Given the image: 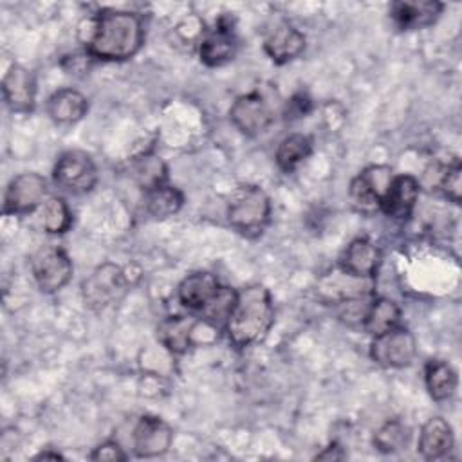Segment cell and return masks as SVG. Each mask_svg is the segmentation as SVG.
I'll return each mask as SVG.
<instances>
[{
  "mask_svg": "<svg viewBox=\"0 0 462 462\" xmlns=\"http://www.w3.org/2000/svg\"><path fill=\"white\" fill-rule=\"evenodd\" d=\"M193 332H195V321L191 318L171 316L159 325L157 339L166 350L173 354H182L191 345Z\"/></svg>",
  "mask_w": 462,
  "mask_h": 462,
  "instance_id": "cell-22",
  "label": "cell"
},
{
  "mask_svg": "<svg viewBox=\"0 0 462 462\" xmlns=\"http://www.w3.org/2000/svg\"><path fill=\"white\" fill-rule=\"evenodd\" d=\"M47 191L45 179L38 173H20L11 179L4 193V213L22 215L40 208Z\"/></svg>",
  "mask_w": 462,
  "mask_h": 462,
  "instance_id": "cell-9",
  "label": "cell"
},
{
  "mask_svg": "<svg viewBox=\"0 0 462 462\" xmlns=\"http://www.w3.org/2000/svg\"><path fill=\"white\" fill-rule=\"evenodd\" d=\"M417 352L413 334L404 327H393L392 330L374 336L370 343V357L384 368L408 366Z\"/></svg>",
  "mask_w": 462,
  "mask_h": 462,
  "instance_id": "cell-7",
  "label": "cell"
},
{
  "mask_svg": "<svg viewBox=\"0 0 462 462\" xmlns=\"http://www.w3.org/2000/svg\"><path fill=\"white\" fill-rule=\"evenodd\" d=\"M310 110V99L305 96V94H298L294 96L289 103H287V108H285V114L287 117H301L303 114H307Z\"/></svg>",
  "mask_w": 462,
  "mask_h": 462,
  "instance_id": "cell-31",
  "label": "cell"
},
{
  "mask_svg": "<svg viewBox=\"0 0 462 462\" xmlns=\"http://www.w3.org/2000/svg\"><path fill=\"white\" fill-rule=\"evenodd\" d=\"M90 458L96 462H117V460H126V455L117 442L106 440L94 448V451L90 453Z\"/></svg>",
  "mask_w": 462,
  "mask_h": 462,
  "instance_id": "cell-30",
  "label": "cell"
},
{
  "mask_svg": "<svg viewBox=\"0 0 462 462\" xmlns=\"http://www.w3.org/2000/svg\"><path fill=\"white\" fill-rule=\"evenodd\" d=\"M40 224L51 235L65 233L72 224V215L61 197H49L40 206Z\"/></svg>",
  "mask_w": 462,
  "mask_h": 462,
  "instance_id": "cell-26",
  "label": "cell"
},
{
  "mask_svg": "<svg viewBox=\"0 0 462 462\" xmlns=\"http://www.w3.org/2000/svg\"><path fill=\"white\" fill-rule=\"evenodd\" d=\"M137 177L144 184L146 189L164 182V164L157 157L144 155L137 166Z\"/></svg>",
  "mask_w": 462,
  "mask_h": 462,
  "instance_id": "cell-29",
  "label": "cell"
},
{
  "mask_svg": "<svg viewBox=\"0 0 462 462\" xmlns=\"http://www.w3.org/2000/svg\"><path fill=\"white\" fill-rule=\"evenodd\" d=\"M182 204H184V195L175 186H168L162 182L146 189L144 206L153 218H161V220L168 218L175 215L182 208Z\"/></svg>",
  "mask_w": 462,
  "mask_h": 462,
  "instance_id": "cell-23",
  "label": "cell"
},
{
  "mask_svg": "<svg viewBox=\"0 0 462 462\" xmlns=\"http://www.w3.org/2000/svg\"><path fill=\"white\" fill-rule=\"evenodd\" d=\"M2 92L5 105L18 114L31 112L36 101V83L32 74L20 65H13L4 79H2Z\"/></svg>",
  "mask_w": 462,
  "mask_h": 462,
  "instance_id": "cell-13",
  "label": "cell"
},
{
  "mask_svg": "<svg viewBox=\"0 0 462 462\" xmlns=\"http://www.w3.org/2000/svg\"><path fill=\"white\" fill-rule=\"evenodd\" d=\"M220 283L218 280L206 271L191 273L188 274L177 287V296L179 301L191 309V310H202L206 309L215 296L220 292Z\"/></svg>",
  "mask_w": 462,
  "mask_h": 462,
  "instance_id": "cell-17",
  "label": "cell"
},
{
  "mask_svg": "<svg viewBox=\"0 0 462 462\" xmlns=\"http://www.w3.org/2000/svg\"><path fill=\"white\" fill-rule=\"evenodd\" d=\"M408 442V430L399 420L384 422L374 435V444L383 453H395Z\"/></svg>",
  "mask_w": 462,
  "mask_h": 462,
  "instance_id": "cell-27",
  "label": "cell"
},
{
  "mask_svg": "<svg viewBox=\"0 0 462 462\" xmlns=\"http://www.w3.org/2000/svg\"><path fill=\"white\" fill-rule=\"evenodd\" d=\"M54 182L70 193H87L97 182V168L83 150L63 152L52 170Z\"/></svg>",
  "mask_w": 462,
  "mask_h": 462,
  "instance_id": "cell-5",
  "label": "cell"
},
{
  "mask_svg": "<svg viewBox=\"0 0 462 462\" xmlns=\"http://www.w3.org/2000/svg\"><path fill=\"white\" fill-rule=\"evenodd\" d=\"M426 175H433L431 186H435V189H439L448 200H451L453 204L460 202L462 168L458 161L451 164H435L426 171Z\"/></svg>",
  "mask_w": 462,
  "mask_h": 462,
  "instance_id": "cell-25",
  "label": "cell"
},
{
  "mask_svg": "<svg viewBox=\"0 0 462 462\" xmlns=\"http://www.w3.org/2000/svg\"><path fill=\"white\" fill-rule=\"evenodd\" d=\"M305 49V36L289 22H276L263 38V51L276 63L283 65L298 58Z\"/></svg>",
  "mask_w": 462,
  "mask_h": 462,
  "instance_id": "cell-12",
  "label": "cell"
},
{
  "mask_svg": "<svg viewBox=\"0 0 462 462\" xmlns=\"http://www.w3.org/2000/svg\"><path fill=\"white\" fill-rule=\"evenodd\" d=\"M453 444L455 437L449 422L442 417H431L420 428L417 451L426 460H437L446 457L453 449Z\"/></svg>",
  "mask_w": 462,
  "mask_h": 462,
  "instance_id": "cell-18",
  "label": "cell"
},
{
  "mask_svg": "<svg viewBox=\"0 0 462 462\" xmlns=\"http://www.w3.org/2000/svg\"><path fill=\"white\" fill-rule=\"evenodd\" d=\"M350 197L354 200V204L365 211V213H370V211H375L379 209V197L370 189V186L366 184V180L357 175L352 182H350Z\"/></svg>",
  "mask_w": 462,
  "mask_h": 462,
  "instance_id": "cell-28",
  "label": "cell"
},
{
  "mask_svg": "<svg viewBox=\"0 0 462 462\" xmlns=\"http://www.w3.org/2000/svg\"><path fill=\"white\" fill-rule=\"evenodd\" d=\"M229 119L244 135L254 137L269 128L273 123V110L258 92H249L235 99L229 108Z\"/></svg>",
  "mask_w": 462,
  "mask_h": 462,
  "instance_id": "cell-8",
  "label": "cell"
},
{
  "mask_svg": "<svg viewBox=\"0 0 462 462\" xmlns=\"http://www.w3.org/2000/svg\"><path fill=\"white\" fill-rule=\"evenodd\" d=\"M238 40L229 23L220 20L213 29L206 31L199 43L200 61L208 67H220L231 61L236 54Z\"/></svg>",
  "mask_w": 462,
  "mask_h": 462,
  "instance_id": "cell-11",
  "label": "cell"
},
{
  "mask_svg": "<svg viewBox=\"0 0 462 462\" xmlns=\"http://www.w3.org/2000/svg\"><path fill=\"white\" fill-rule=\"evenodd\" d=\"M312 152V141L305 134H291L283 137L276 148V164L283 171L294 170L300 162H303Z\"/></svg>",
  "mask_w": 462,
  "mask_h": 462,
  "instance_id": "cell-24",
  "label": "cell"
},
{
  "mask_svg": "<svg viewBox=\"0 0 462 462\" xmlns=\"http://www.w3.org/2000/svg\"><path fill=\"white\" fill-rule=\"evenodd\" d=\"M92 58L123 61L139 52L144 42V27L139 14L121 9H103L92 22L83 40Z\"/></svg>",
  "mask_w": 462,
  "mask_h": 462,
  "instance_id": "cell-1",
  "label": "cell"
},
{
  "mask_svg": "<svg viewBox=\"0 0 462 462\" xmlns=\"http://www.w3.org/2000/svg\"><path fill=\"white\" fill-rule=\"evenodd\" d=\"M420 184L411 175H397L392 179L386 193L381 199L379 209L392 217V218H406L410 217L417 197H419Z\"/></svg>",
  "mask_w": 462,
  "mask_h": 462,
  "instance_id": "cell-15",
  "label": "cell"
},
{
  "mask_svg": "<svg viewBox=\"0 0 462 462\" xmlns=\"http://www.w3.org/2000/svg\"><path fill=\"white\" fill-rule=\"evenodd\" d=\"M381 263L379 247L366 238H354L339 258L341 271L354 278H370Z\"/></svg>",
  "mask_w": 462,
  "mask_h": 462,
  "instance_id": "cell-16",
  "label": "cell"
},
{
  "mask_svg": "<svg viewBox=\"0 0 462 462\" xmlns=\"http://www.w3.org/2000/svg\"><path fill=\"white\" fill-rule=\"evenodd\" d=\"M424 383L426 390L435 401L449 399L458 384L457 370L442 359H431L424 366Z\"/></svg>",
  "mask_w": 462,
  "mask_h": 462,
  "instance_id": "cell-21",
  "label": "cell"
},
{
  "mask_svg": "<svg viewBox=\"0 0 462 462\" xmlns=\"http://www.w3.org/2000/svg\"><path fill=\"white\" fill-rule=\"evenodd\" d=\"M88 110L87 97L76 88H60L47 101V114L58 125H72Z\"/></svg>",
  "mask_w": 462,
  "mask_h": 462,
  "instance_id": "cell-19",
  "label": "cell"
},
{
  "mask_svg": "<svg viewBox=\"0 0 462 462\" xmlns=\"http://www.w3.org/2000/svg\"><path fill=\"white\" fill-rule=\"evenodd\" d=\"M444 4L437 0H401L390 5V16L404 31L422 29L437 22Z\"/></svg>",
  "mask_w": 462,
  "mask_h": 462,
  "instance_id": "cell-14",
  "label": "cell"
},
{
  "mask_svg": "<svg viewBox=\"0 0 462 462\" xmlns=\"http://www.w3.org/2000/svg\"><path fill=\"white\" fill-rule=\"evenodd\" d=\"M271 217V200L260 186L245 184L231 193L227 202V222L247 238L263 233Z\"/></svg>",
  "mask_w": 462,
  "mask_h": 462,
  "instance_id": "cell-3",
  "label": "cell"
},
{
  "mask_svg": "<svg viewBox=\"0 0 462 462\" xmlns=\"http://www.w3.org/2000/svg\"><path fill=\"white\" fill-rule=\"evenodd\" d=\"M346 455H345V451L341 449V446L339 444H336V442H332V444H328L327 448H323V451H319L314 458L316 460H343Z\"/></svg>",
  "mask_w": 462,
  "mask_h": 462,
  "instance_id": "cell-32",
  "label": "cell"
},
{
  "mask_svg": "<svg viewBox=\"0 0 462 462\" xmlns=\"http://www.w3.org/2000/svg\"><path fill=\"white\" fill-rule=\"evenodd\" d=\"M58 458H63L58 451H42L34 457V460H58Z\"/></svg>",
  "mask_w": 462,
  "mask_h": 462,
  "instance_id": "cell-33",
  "label": "cell"
},
{
  "mask_svg": "<svg viewBox=\"0 0 462 462\" xmlns=\"http://www.w3.org/2000/svg\"><path fill=\"white\" fill-rule=\"evenodd\" d=\"M273 321L271 292L260 283H251L235 291V301L224 328L236 348H245L262 341L271 330Z\"/></svg>",
  "mask_w": 462,
  "mask_h": 462,
  "instance_id": "cell-2",
  "label": "cell"
},
{
  "mask_svg": "<svg viewBox=\"0 0 462 462\" xmlns=\"http://www.w3.org/2000/svg\"><path fill=\"white\" fill-rule=\"evenodd\" d=\"M401 319V309L397 307V303L390 298H375L374 301L368 303L365 316H363V328L366 334L379 336L384 334L388 330H392L393 327L399 325Z\"/></svg>",
  "mask_w": 462,
  "mask_h": 462,
  "instance_id": "cell-20",
  "label": "cell"
},
{
  "mask_svg": "<svg viewBox=\"0 0 462 462\" xmlns=\"http://www.w3.org/2000/svg\"><path fill=\"white\" fill-rule=\"evenodd\" d=\"M31 271L42 292L63 289L72 276V262L58 245H43L31 256Z\"/></svg>",
  "mask_w": 462,
  "mask_h": 462,
  "instance_id": "cell-4",
  "label": "cell"
},
{
  "mask_svg": "<svg viewBox=\"0 0 462 462\" xmlns=\"http://www.w3.org/2000/svg\"><path fill=\"white\" fill-rule=\"evenodd\" d=\"M134 451L137 457L150 458L166 453L173 440L171 428L159 417L143 415L134 428Z\"/></svg>",
  "mask_w": 462,
  "mask_h": 462,
  "instance_id": "cell-10",
  "label": "cell"
},
{
  "mask_svg": "<svg viewBox=\"0 0 462 462\" xmlns=\"http://www.w3.org/2000/svg\"><path fill=\"white\" fill-rule=\"evenodd\" d=\"M126 287L128 282L123 269L114 263H103L83 282V300L90 309L99 310L121 300Z\"/></svg>",
  "mask_w": 462,
  "mask_h": 462,
  "instance_id": "cell-6",
  "label": "cell"
}]
</instances>
